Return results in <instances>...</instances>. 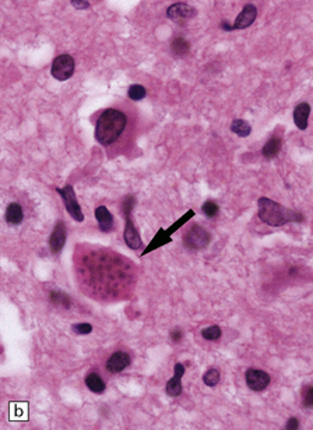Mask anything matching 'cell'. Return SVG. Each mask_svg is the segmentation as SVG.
Masks as SVG:
<instances>
[{
    "instance_id": "6da1fadb",
    "label": "cell",
    "mask_w": 313,
    "mask_h": 430,
    "mask_svg": "<svg viewBox=\"0 0 313 430\" xmlns=\"http://www.w3.org/2000/svg\"><path fill=\"white\" fill-rule=\"evenodd\" d=\"M128 123L122 110L106 109L98 117L95 125V138L102 146H111L121 137Z\"/></svg>"
},
{
    "instance_id": "7a4b0ae2",
    "label": "cell",
    "mask_w": 313,
    "mask_h": 430,
    "mask_svg": "<svg viewBox=\"0 0 313 430\" xmlns=\"http://www.w3.org/2000/svg\"><path fill=\"white\" fill-rule=\"evenodd\" d=\"M259 218L267 225L270 226H282L287 222H294V221H301L302 215L298 214L295 211L288 210L284 205L278 204L273 200L267 197L259 199Z\"/></svg>"
},
{
    "instance_id": "3957f363",
    "label": "cell",
    "mask_w": 313,
    "mask_h": 430,
    "mask_svg": "<svg viewBox=\"0 0 313 430\" xmlns=\"http://www.w3.org/2000/svg\"><path fill=\"white\" fill-rule=\"evenodd\" d=\"M52 76L58 81H66L69 80L75 73V59L70 55H60L53 60L52 63Z\"/></svg>"
},
{
    "instance_id": "277c9868",
    "label": "cell",
    "mask_w": 313,
    "mask_h": 430,
    "mask_svg": "<svg viewBox=\"0 0 313 430\" xmlns=\"http://www.w3.org/2000/svg\"><path fill=\"white\" fill-rule=\"evenodd\" d=\"M208 242H210V233L199 225L191 226L183 236L185 246L187 249H193V250L204 249L208 245Z\"/></svg>"
},
{
    "instance_id": "5b68a950",
    "label": "cell",
    "mask_w": 313,
    "mask_h": 430,
    "mask_svg": "<svg viewBox=\"0 0 313 430\" xmlns=\"http://www.w3.org/2000/svg\"><path fill=\"white\" fill-rule=\"evenodd\" d=\"M56 192H58V193L60 194V197L63 199L64 207H66L67 212L71 215V218L75 221H77V222L84 221V214H83V211H81L79 201L76 199V193L73 186L67 184L63 189H56Z\"/></svg>"
},
{
    "instance_id": "8992f818",
    "label": "cell",
    "mask_w": 313,
    "mask_h": 430,
    "mask_svg": "<svg viewBox=\"0 0 313 430\" xmlns=\"http://www.w3.org/2000/svg\"><path fill=\"white\" fill-rule=\"evenodd\" d=\"M166 16L176 22H185L196 16V10L186 3H175L168 7Z\"/></svg>"
},
{
    "instance_id": "52a82bcc",
    "label": "cell",
    "mask_w": 313,
    "mask_h": 430,
    "mask_svg": "<svg viewBox=\"0 0 313 430\" xmlns=\"http://www.w3.org/2000/svg\"><path fill=\"white\" fill-rule=\"evenodd\" d=\"M246 384L253 391H261L270 384V376L263 370L249 369L246 372Z\"/></svg>"
},
{
    "instance_id": "ba28073f",
    "label": "cell",
    "mask_w": 313,
    "mask_h": 430,
    "mask_svg": "<svg viewBox=\"0 0 313 430\" xmlns=\"http://www.w3.org/2000/svg\"><path fill=\"white\" fill-rule=\"evenodd\" d=\"M257 17V9L253 5H246L240 11V14L236 17L234 22V30H245L255 22Z\"/></svg>"
},
{
    "instance_id": "9c48e42d",
    "label": "cell",
    "mask_w": 313,
    "mask_h": 430,
    "mask_svg": "<svg viewBox=\"0 0 313 430\" xmlns=\"http://www.w3.org/2000/svg\"><path fill=\"white\" fill-rule=\"evenodd\" d=\"M132 362V357L129 356L126 352H116L113 353L108 362H106V370L111 373H121Z\"/></svg>"
},
{
    "instance_id": "30bf717a",
    "label": "cell",
    "mask_w": 313,
    "mask_h": 430,
    "mask_svg": "<svg viewBox=\"0 0 313 430\" xmlns=\"http://www.w3.org/2000/svg\"><path fill=\"white\" fill-rule=\"evenodd\" d=\"M64 243H66V226H64L63 221H59L53 228L52 235L49 239V245H51L53 253H59L63 249Z\"/></svg>"
},
{
    "instance_id": "8fae6325",
    "label": "cell",
    "mask_w": 313,
    "mask_h": 430,
    "mask_svg": "<svg viewBox=\"0 0 313 430\" xmlns=\"http://www.w3.org/2000/svg\"><path fill=\"white\" fill-rule=\"evenodd\" d=\"M185 374V366L182 363H176L175 365V374L174 377L171 378L170 381L166 383V394L171 397H178L182 393V383L181 380Z\"/></svg>"
},
{
    "instance_id": "7c38bea8",
    "label": "cell",
    "mask_w": 313,
    "mask_h": 430,
    "mask_svg": "<svg viewBox=\"0 0 313 430\" xmlns=\"http://www.w3.org/2000/svg\"><path fill=\"white\" fill-rule=\"evenodd\" d=\"M125 242L130 249L136 250V249H140L141 247V239H140V235H138L137 229L134 228L133 225L132 220H130V215L126 217V226H125Z\"/></svg>"
},
{
    "instance_id": "4fadbf2b",
    "label": "cell",
    "mask_w": 313,
    "mask_h": 430,
    "mask_svg": "<svg viewBox=\"0 0 313 430\" xmlns=\"http://www.w3.org/2000/svg\"><path fill=\"white\" fill-rule=\"evenodd\" d=\"M95 218L102 232H109L113 229V217L105 205H100L95 210Z\"/></svg>"
},
{
    "instance_id": "5bb4252c",
    "label": "cell",
    "mask_w": 313,
    "mask_h": 430,
    "mask_svg": "<svg viewBox=\"0 0 313 430\" xmlns=\"http://www.w3.org/2000/svg\"><path fill=\"white\" fill-rule=\"evenodd\" d=\"M310 115V106L306 102H302L294 110V122L299 130H305L308 127V117Z\"/></svg>"
},
{
    "instance_id": "9a60e30c",
    "label": "cell",
    "mask_w": 313,
    "mask_h": 430,
    "mask_svg": "<svg viewBox=\"0 0 313 430\" xmlns=\"http://www.w3.org/2000/svg\"><path fill=\"white\" fill-rule=\"evenodd\" d=\"M22 218H24V214H22V208L21 205L18 203H11L7 207L6 210V222L11 226L20 225L22 222Z\"/></svg>"
},
{
    "instance_id": "2e32d148",
    "label": "cell",
    "mask_w": 313,
    "mask_h": 430,
    "mask_svg": "<svg viewBox=\"0 0 313 430\" xmlns=\"http://www.w3.org/2000/svg\"><path fill=\"white\" fill-rule=\"evenodd\" d=\"M170 242H172L170 233L165 231V229H159V231L157 232V235L153 237V241L150 242L149 246L146 247V250H144L141 256L149 254L150 252H153V250H155V249H159V247L164 246V245H166V243H170Z\"/></svg>"
},
{
    "instance_id": "e0dca14e",
    "label": "cell",
    "mask_w": 313,
    "mask_h": 430,
    "mask_svg": "<svg viewBox=\"0 0 313 430\" xmlns=\"http://www.w3.org/2000/svg\"><path fill=\"white\" fill-rule=\"evenodd\" d=\"M85 384H87V387L90 388L92 393L95 394H101L105 391V383H104V380H102L97 373H90V374H87V377H85Z\"/></svg>"
},
{
    "instance_id": "ac0fdd59",
    "label": "cell",
    "mask_w": 313,
    "mask_h": 430,
    "mask_svg": "<svg viewBox=\"0 0 313 430\" xmlns=\"http://www.w3.org/2000/svg\"><path fill=\"white\" fill-rule=\"evenodd\" d=\"M280 150H281V140L278 137H273L266 142V146L263 147V155L267 159H271V158L277 157Z\"/></svg>"
},
{
    "instance_id": "d6986e66",
    "label": "cell",
    "mask_w": 313,
    "mask_h": 430,
    "mask_svg": "<svg viewBox=\"0 0 313 430\" xmlns=\"http://www.w3.org/2000/svg\"><path fill=\"white\" fill-rule=\"evenodd\" d=\"M28 418V407L27 404H20V402H14L10 405V419L13 420H27Z\"/></svg>"
},
{
    "instance_id": "ffe728a7",
    "label": "cell",
    "mask_w": 313,
    "mask_h": 430,
    "mask_svg": "<svg viewBox=\"0 0 313 430\" xmlns=\"http://www.w3.org/2000/svg\"><path fill=\"white\" fill-rule=\"evenodd\" d=\"M231 130L234 131L235 134L239 137H248L250 134V131H252V127H250V125L248 122L238 119V121L232 122Z\"/></svg>"
},
{
    "instance_id": "44dd1931",
    "label": "cell",
    "mask_w": 313,
    "mask_h": 430,
    "mask_svg": "<svg viewBox=\"0 0 313 430\" xmlns=\"http://www.w3.org/2000/svg\"><path fill=\"white\" fill-rule=\"evenodd\" d=\"M51 302L53 304H56V306H62L64 309H69L70 306H71V300L63 292H55V291L51 292Z\"/></svg>"
},
{
    "instance_id": "7402d4cb",
    "label": "cell",
    "mask_w": 313,
    "mask_h": 430,
    "mask_svg": "<svg viewBox=\"0 0 313 430\" xmlns=\"http://www.w3.org/2000/svg\"><path fill=\"white\" fill-rule=\"evenodd\" d=\"M128 95H129V98H130L132 101H141L143 98H146V95H147V89L144 88L143 85L133 84V85H130V88H129Z\"/></svg>"
},
{
    "instance_id": "603a6c76",
    "label": "cell",
    "mask_w": 313,
    "mask_h": 430,
    "mask_svg": "<svg viewBox=\"0 0 313 430\" xmlns=\"http://www.w3.org/2000/svg\"><path fill=\"white\" fill-rule=\"evenodd\" d=\"M171 47H172V51H174V53H176V55H185V53L189 52L190 45H189V42H187L186 39L178 37L174 39V42H172Z\"/></svg>"
},
{
    "instance_id": "cb8c5ba5",
    "label": "cell",
    "mask_w": 313,
    "mask_h": 430,
    "mask_svg": "<svg viewBox=\"0 0 313 430\" xmlns=\"http://www.w3.org/2000/svg\"><path fill=\"white\" fill-rule=\"evenodd\" d=\"M203 381L208 387L217 386L220 383V372H218L217 369H208L207 372L204 373V376H203Z\"/></svg>"
},
{
    "instance_id": "d4e9b609",
    "label": "cell",
    "mask_w": 313,
    "mask_h": 430,
    "mask_svg": "<svg viewBox=\"0 0 313 430\" xmlns=\"http://www.w3.org/2000/svg\"><path fill=\"white\" fill-rule=\"evenodd\" d=\"M203 338H206L208 341H215L221 337V328L218 325H210L206 327L204 330H202Z\"/></svg>"
},
{
    "instance_id": "484cf974",
    "label": "cell",
    "mask_w": 313,
    "mask_h": 430,
    "mask_svg": "<svg viewBox=\"0 0 313 430\" xmlns=\"http://www.w3.org/2000/svg\"><path fill=\"white\" fill-rule=\"evenodd\" d=\"M193 215H195V211L189 210V211H187V212H186L185 215H183V217H182L181 220H178L175 222V224H172V225H171L170 228L166 229V232H168L170 235H172V233H174V232L178 231V229H179V228H181L182 225H185L186 222H187V221L190 220V218H193Z\"/></svg>"
},
{
    "instance_id": "4316f807",
    "label": "cell",
    "mask_w": 313,
    "mask_h": 430,
    "mask_svg": "<svg viewBox=\"0 0 313 430\" xmlns=\"http://www.w3.org/2000/svg\"><path fill=\"white\" fill-rule=\"evenodd\" d=\"M202 210L204 214L207 215V217H215V215L218 214V204L217 203H214V201H211V200H208V201H206L204 204H203Z\"/></svg>"
},
{
    "instance_id": "83f0119b",
    "label": "cell",
    "mask_w": 313,
    "mask_h": 430,
    "mask_svg": "<svg viewBox=\"0 0 313 430\" xmlns=\"http://www.w3.org/2000/svg\"><path fill=\"white\" fill-rule=\"evenodd\" d=\"M73 331L76 334H80V336H87L90 334L92 331V325L88 324V323H80V324L73 325Z\"/></svg>"
},
{
    "instance_id": "f1b7e54d",
    "label": "cell",
    "mask_w": 313,
    "mask_h": 430,
    "mask_svg": "<svg viewBox=\"0 0 313 430\" xmlns=\"http://www.w3.org/2000/svg\"><path fill=\"white\" fill-rule=\"evenodd\" d=\"M134 197L133 196H128L126 199L123 200V204H122V211L123 214H125V217H128V215L132 214V210L133 207H134Z\"/></svg>"
},
{
    "instance_id": "f546056e",
    "label": "cell",
    "mask_w": 313,
    "mask_h": 430,
    "mask_svg": "<svg viewBox=\"0 0 313 430\" xmlns=\"http://www.w3.org/2000/svg\"><path fill=\"white\" fill-rule=\"evenodd\" d=\"M303 405L306 408H312L313 407V387L309 388L306 394L303 395Z\"/></svg>"
},
{
    "instance_id": "4dcf8cb0",
    "label": "cell",
    "mask_w": 313,
    "mask_h": 430,
    "mask_svg": "<svg viewBox=\"0 0 313 430\" xmlns=\"http://www.w3.org/2000/svg\"><path fill=\"white\" fill-rule=\"evenodd\" d=\"M70 3L75 6L76 9H88L90 7V3L84 2V0H71Z\"/></svg>"
},
{
    "instance_id": "1f68e13d",
    "label": "cell",
    "mask_w": 313,
    "mask_h": 430,
    "mask_svg": "<svg viewBox=\"0 0 313 430\" xmlns=\"http://www.w3.org/2000/svg\"><path fill=\"white\" fill-rule=\"evenodd\" d=\"M298 427H299V422H298L297 418H291V419L287 422V429L295 430L298 429Z\"/></svg>"
},
{
    "instance_id": "d6a6232c",
    "label": "cell",
    "mask_w": 313,
    "mask_h": 430,
    "mask_svg": "<svg viewBox=\"0 0 313 430\" xmlns=\"http://www.w3.org/2000/svg\"><path fill=\"white\" fill-rule=\"evenodd\" d=\"M171 338H172V341H179L182 338V331H179L178 328L176 330H174L172 332H171Z\"/></svg>"
},
{
    "instance_id": "836d02e7",
    "label": "cell",
    "mask_w": 313,
    "mask_h": 430,
    "mask_svg": "<svg viewBox=\"0 0 313 430\" xmlns=\"http://www.w3.org/2000/svg\"><path fill=\"white\" fill-rule=\"evenodd\" d=\"M221 27H223L224 30H228V31H232V30H234V26L229 27L228 22H223V24H221Z\"/></svg>"
}]
</instances>
